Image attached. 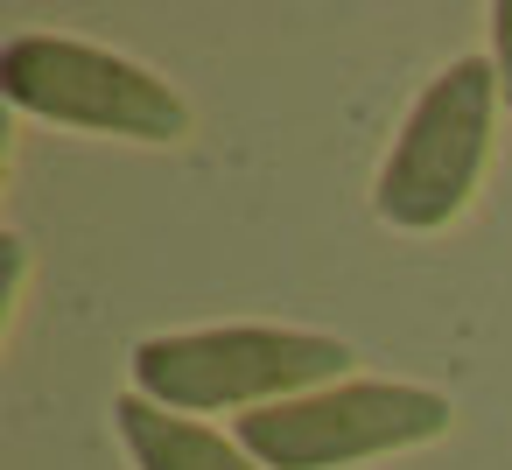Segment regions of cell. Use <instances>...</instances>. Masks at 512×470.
<instances>
[{"instance_id": "obj_1", "label": "cell", "mask_w": 512, "mask_h": 470, "mask_svg": "<svg viewBox=\"0 0 512 470\" xmlns=\"http://www.w3.org/2000/svg\"><path fill=\"white\" fill-rule=\"evenodd\" d=\"M351 365L344 337L323 330H281V323H211V330H169V337H141L127 372L134 393L169 407V414H260L281 407L295 393L337 386Z\"/></svg>"}, {"instance_id": "obj_2", "label": "cell", "mask_w": 512, "mask_h": 470, "mask_svg": "<svg viewBox=\"0 0 512 470\" xmlns=\"http://www.w3.org/2000/svg\"><path fill=\"white\" fill-rule=\"evenodd\" d=\"M498 71L491 57H456L449 71L428 78V92L407 106L379 183L372 211L393 232H442L470 211L484 169H491V134H498Z\"/></svg>"}, {"instance_id": "obj_3", "label": "cell", "mask_w": 512, "mask_h": 470, "mask_svg": "<svg viewBox=\"0 0 512 470\" xmlns=\"http://www.w3.org/2000/svg\"><path fill=\"white\" fill-rule=\"evenodd\" d=\"M260 470H351L449 435V393L407 379H337L232 421Z\"/></svg>"}, {"instance_id": "obj_4", "label": "cell", "mask_w": 512, "mask_h": 470, "mask_svg": "<svg viewBox=\"0 0 512 470\" xmlns=\"http://www.w3.org/2000/svg\"><path fill=\"white\" fill-rule=\"evenodd\" d=\"M0 92L15 113H36L50 127L113 134V141H190V99L155 78L148 64L78 43V36H8L0 50Z\"/></svg>"}, {"instance_id": "obj_5", "label": "cell", "mask_w": 512, "mask_h": 470, "mask_svg": "<svg viewBox=\"0 0 512 470\" xmlns=\"http://www.w3.org/2000/svg\"><path fill=\"white\" fill-rule=\"evenodd\" d=\"M113 428H120L134 470H260L239 449V435H218V428H204L190 414H169V407H155L141 393L113 400Z\"/></svg>"}, {"instance_id": "obj_6", "label": "cell", "mask_w": 512, "mask_h": 470, "mask_svg": "<svg viewBox=\"0 0 512 470\" xmlns=\"http://www.w3.org/2000/svg\"><path fill=\"white\" fill-rule=\"evenodd\" d=\"M491 71H498V99L512 113V0L491 8Z\"/></svg>"}]
</instances>
